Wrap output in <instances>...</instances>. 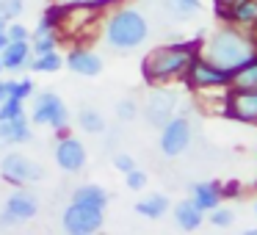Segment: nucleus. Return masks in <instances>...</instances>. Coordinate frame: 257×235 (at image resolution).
I'll return each instance as SVG.
<instances>
[{"instance_id": "nucleus-13", "label": "nucleus", "mask_w": 257, "mask_h": 235, "mask_svg": "<svg viewBox=\"0 0 257 235\" xmlns=\"http://www.w3.org/2000/svg\"><path fill=\"white\" fill-rule=\"evenodd\" d=\"M3 210L12 216L14 224H23V221H31V218H36V213H39V199H36L31 191H25L23 185H17V191H12L6 199V207Z\"/></svg>"}, {"instance_id": "nucleus-39", "label": "nucleus", "mask_w": 257, "mask_h": 235, "mask_svg": "<svg viewBox=\"0 0 257 235\" xmlns=\"http://www.w3.org/2000/svg\"><path fill=\"white\" fill-rule=\"evenodd\" d=\"M0 72H3V67H0Z\"/></svg>"}, {"instance_id": "nucleus-27", "label": "nucleus", "mask_w": 257, "mask_h": 235, "mask_svg": "<svg viewBox=\"0 0 257 235\" xmlns=\"http://www.w3.org/2000/svg\"><path fill=\"white\" fill-rule=\"evenodd\" d=\"M25 12V0H0V17L12 23V20H20V14Z\"/></svg>"}, {"instance_id": "nucleus-9", "label": "nucleus", "mask_w": 257, "mask_h": 235, "mask_svg": "<svg viewBox=\"0 0 257 235\" xmlns=\"http://www.w3.org/2000/svg\"><path fill=\"white\" fill-rule=\"evenodd\" d=\"M53 155H56L58 169H61V172H67V174H78V172H83L86 161H89L86 144L78 139V136L69 133V130L58 136V141H56V152H53Z\"/></svg>"}, {"instance_id": "nucleus-28", "label": "nucleus", "mask_w": 257, "mask_h": 235, "mask_svg": "<svg viewBox=\"0 0 257 235\" xmlns=\"http://www.w3.org/2000/svg\"><path fill=\"white\" fill-rule=\"evenodd\" d=\"M25 113V102L17 100V97H6V100L0 102V119H14Z\"/></svg>"}, {"instance_id": "nucleus-23", "label": "nucleus", "mask_w": 257, "mask_h": 235, "mask_svg": "<svg viewBox=\"0 0 257 235\" xmlns=\"http://www.w3.org/2000/svg\"><path fill=\"white\" fill-rule=\"evenodd\" d=\"M229 86L232 89H257V56L246 67H240L238 72L229 75Z\"/></svg>"}, {"instance_id": "nucleus-11", "label": "nucleus", "mask_w": 257, "mask_h": 235, "mask_svg": "<svg viewBox=\"0 0 257 235\" xmlns=\"http://www.w3.org/2000/svg\"><path fill=\"white\" fill-rule=\"evenodd\" d=\"M174 108H177V94L163 89V86H155L144 102V119L152 128H161L169 116H174Z\"/></svg>"}, {"instance_id": "nucleus-32", "label": "nucleus", "mask_w": 257, "mask_h": 235, "mask_svg": "<svg viewBox=\"0 0 257 235\" xmlns=\"http://www.w3.org/2000/svg\"><path fill=\"white\" fill-rule=\"evenodd\" d=\"M133 166H139L133 155H127V152H116V155H113V169H116V172L124 174V172H130Z\"/></svg>"}, {"instance_id": "nucleus-29", "label": "nucleus", "mask_w": 257, "mask_h": 235, "mask_svg": "<svg viewBox=\"0 0 257 235\" xmlns=\"http://www.w3.org/2000/svg\"><path fill=\"white\" fill-rule=\"evenodd\" d=\"M207 213H210L213 227H232V221H235V213L229 210V207H221V205H216L213 210H207Z\"/></svg>"}, {"instance_id": "nucleus-31", "label": "nucleus", "mask_w": 257, "mask_h": 235, "mask_svg": "<svg viewBox=\"0 0 257 235\" xmlns=\"http://www.w3.org/2000/svg\"><path fill=\"white\" fill-rule=\"evenodd\" d=\"M116 116L122 119V122H130V119H136V116H139V102H133V100L116 102Z\"/></svg>"}, {"instance_id": "nucleus-16", "label": "nucleus", "mask_w": 257, "mask_h": 235, "mask_svg": "<svg viewBox=\"0 0 257 235\" xmlns=\"http://www.w3.org/2000/svg\"><path fill=\"white\" fill-rule=\"evenodd\" d=\"M34 139L28 125V113H20L14 119H0V141L3 144H28Z\"/></svg>"}, {"instance_id": "nucleus-38", "label": "nucleus", "mask_w": 257, "mask_h": 235, "mask_svg": "<svg viewBox=\"0 0 257 235\" xmlns=\"http://www.w3.org/2000/svg\"><path fill=\"white\" fill-rule=\"evenodd\" d=\"M254 216H257V199H254Z\"/></svg>"}, {"instance_id": "nucleus-19", "label": "nucleus", "mask_w": 257, "mask_h": 235, "mask_svg": "<svg viewBox=\"0 0 257 235\" xmlns=\"http://www.w3.org/2000/svg\"><path fill=\"white\" fill-rule=\"evenodd\" d=\"M72 202H83V205H94V207H108L111 196L102 185L97 183H83L72 191Z\"/></svg>"}, {"instance_id": "nucleus-10", "label": "nucleus", "mask_w": 257, "mask_h": 235, "mask_svg": "<svg viewBox=\"0 0 257 235\" xmlns=\"http://www.w3.org/2000/svg\"><path fill=\"white\" fill-rule=\"evenodd\" d=\"M224 113L243 125H257V89H232V86H227Z\"/></svg>"}, {"instance_id": "nucleus-1", "label": "nucleus", "mask_w": 257, "mask_h": 235, "mask_svg": "<svg viewBox=\"0 0 257 235\" xmlns=\"http://www.w3.org/2000/svg\"><path fill=\"white\" fill-rule=\"evenodd\" d=\"M199 56L224 69L227 75H232L257 56V39L251 31L238 28L232 23H221L216 31L202 36Z\"/></svg>"}, {"instance_id": "nucleus-5", "label": "nucleus", "mask_w": 257, "mask_h": 235, "mask_svg": "<svg viewBox=\"0 0 257 235\" xmlns=\"http://www.w3.org/2000/svg\"><path fill=\"white\" fill-rule=\"evenodd\" d=\"M105 224V207L83 205V202H69L61 213V227L69 235H91L100 232Z\"/></svg>"}, {"instance_id": "nucleus-20", "label": "nucleus", "mask_w": 257, "mask_h": 235, "mask_svg": "<svg viewBox=\"0 0 257 235\" xmlns=\"http://www.w3.org/2000/svg\"><path fill=\"white\" fill-rule=\"evenodd\" d=\"M169 207H172V202H169L166 194H150L147 199L136 202V213L144 218H161L169 213Z\"/></svg>"}, {"instance_id": "nucleus-24", "label": "nucleus", "mask_w": 257, "mask_h": 235, "mask_svg": "<svg viewBox=\"0 0 257 235\" xmlns=\"http://www.w3.org/2000/svg\"><path fill=\"white\" fill-rule=\"evenodd\" d=\"M166 9L174 14V17L191 20L194 14L202 12V0H166Z\"/></svg>"}, {"instance_id": "nucleus-34", "label": "nucleus", "mask_w": 257, "mask_h": 235, "mask_svg": "<svg viewBox=\"0 0 257 235\" xmlns=\"http://www.w3.org/2000/svg\"><path fill=\"white\" fill-rule=\"evenodd\" d=\"M6 42H9V36H6V28H0V50L6 47Z\"/></svg>"}, {"instance_id": "nucleus-37", "label": "nucleus", "mask_w": 257, "mask_h": 235, "mask_svg": "<svg viewBox=\"0 0 257 235\" xmlns=\"http://www.w3.org/2000/svg\"><path fill=\"white\" fill-rule=\"evenodd\" d=\"M0 28H6V20H3V17H0Z\"/></svg>"}, {"instance_id": "nucleus-17", "label": "nucleus", "mask_w": 257, "mask_h": 235, "mask_svg": "<svg viewBox=\"0 0 257 235\" xmlns=\"http://www.w3.org/2000/svg\"><path fill=\"white\" fill-rule=\"evenodd\" d=\"M224 23H232L238 28L251 31L257 25V0H235L232 6H229Z\"/></svg>"}, {"instance_id": "nucleus-4", "label": "nucleus", "mask_w": 257, "mask_h": 235, "mask_svg": "<svg viewBox=\"0 0 257 235\" xmlns=\"http://www.w3.org/2000/svg\"><path fill=\"white\" fill-rule=\"evenodd\" d=\"M31 122L42 125V128L56 130L58 136L69 130V108L56 91H34V102H31Z\"/></svg>"}, {"instance_id": "nucleus-21", "label": "nucleus", "mask_w": 257, "mask_h": 235, "mask_svg": "<svg viewBox=\"0 0 257 235\" xmlns=\"http://www.w3.org/2000/svg\"><path fill=\"white\" fill-rule=\"evenodd\" d=\"M61 67H64V56H61L58 50H50V53H42V56H34V58H31V64H28L31 72H45V75L58 72Z\"/></svg>"}, {"instance_id": "nucleus-33", "label": "nucleus", "mask_w": 257, "mask_h": 235, "mask_svg": "<svg viewBox=\"0 0 257 235\" xmlns=\"http://www.w3.org/2000/svg\"><path fill=\"white\" fill-rule=\"evenodd\" d=\"M235 0H213V9H216V17L221 20H227V12H229V6H232Z\"/></svg>"}, {"instance_id": "nucleus-7", "label": "nucleus", "mask_w": 257, "mask_h": 235, "mask_svg": "<svg viewBox=\"0 0 257 235\" xmlns=\"http://www.w3.org/2000/svg\"><path fill=\"white\" fill-rule=\"evenodd\" d=\"M185 86H191L194 91H218L229 86V75L224 69H218L216 64H210L207 58H202L199 53L194 56V61L188 64L183 75Z\"/></svg>"}, {"instance_id": "nucleus-6", "label": "nucleus", "mask_w": 257, "mask_h": 235, "mask_svg": "<svg viewBox=\"0 0 257 235\" xmlns=\"http://www.w3.org/2000/svg\"><path fill=\"white\" fill-rule=\"evenodd\" d=\"M191 141H194V128L185 113H174L161 125V152L166 158H180L188 152Z\"/></svg>"}, {"instance_id": "nucleus-36", "label": "nucleus", "mask_w": 257, "mask_h": 235, "mask_svg": "<svg viewBox=\"0 0 257 235\" xmlns=\"http://www.w3.org/2000/svg\"><path fill=\"white\" fill-rule=\"evenodd\" d=\"M246 235H257V227H251V229H249V232H246Z\"/></svg>"}, {"instance_id": "nucleus-14", "label": "nucleus", "mask_w": 257, "mask_h": 235, "mask_svg": "<svg viewBox=\"0 0 257 235\" xmlns=\"http://www.w3.org/2000/svg\"><path fill=\"white\" fill-rule=\"evenodd\" d=\"M34 50H31V39L28 42H6V47L0 50V67L3 72H23L28 69Z\"/></svg>"}, {"instance_id": "nucleus-15", "label": "nucleus", "mask_w": 257, "mask_h": 235, "mask_svg": "<svg viewBox=\"0 0 257 235\" xmlns=\"http://www.w3.org/2000/svg\"><path fill=\"white\" fill-rule=\"evenodd\" d=\"M221 199H224V191H221V183H218V180H199V183L191 185V202H194L202 213H207L216 205H221Z\"/></svg>"}, {"instance_id": "nucleus-2", "label": "nucleus", "mask_w": 257, "mask_h": 235, "mask_svg": "<svg viewBox=\"0 0 257 235\" xmlns=\"http://www.w3.org/2000/svg\"><path fill=\"white\" fill-rule=\"evenodd\" d=\"M202 31L194 42H169V45H161L155 50H150L141 61V75L150 86H166L172 80H183L188 64L194 61V56L199 53L202 45Z\"/></svg>"}, {"instance_id": "nucleus-3", "label": "nucleus", "mask_w": 257, "mask_h": 235, "mask_svg": "<svg viewBox=\"0 0 257 235\" xmlns=\"http://www.w3.org/2000/svg\"><path fill=\"white\" fill-rule=\"evenodd\" d=\"M150 36V23L147 17L133 6H119L102 17V39L111 50L130 53L139 50Z\"/></svg>"}, {"instance_id": "nucleus-18", "label": "nucleus", "mask_w": 257, "mask_h": 235, "mask_svg": "<svg viewBox=\"0 0 257 235\" xmlns=\"http://www.w3.org/2000/svg\"><path fill=\"white\" fill-rule=\"evenodd\" d=\"M172 213H174V224H177L180 229H188V232L191 229H199L202 218H205V213H202L191 199H180L177 205L172 207Z\"/></svg>"}, {"instance_id": "nucleus-25", "label": "nucleus", "mask_w": 257, "mask_h": 235, "mask_svg": "<svg viewBox=\"0 0 257 235\" xmlns=\"http://www.w3.org/2000/svg\"><path fill=\"white\" fill-rule=\"evenodd\" d=\"M6 89H9V97H17V100H28V97H34L36 86L31 78H20V80H6Z\"/></svg>"}, {"instance_id": "nucleus-12", "label": "nucleus", "mask_w": 257, "mask_h": 235, "mask_svg": "<svg viewBox=\"0 0 257 235\" xmlns=\"http://www.w3.org/2000/svg\"><path fill=\"white\" fill-rule=\"evenodd\" d=\"M64 67H67L69 72L80 75V78H97L105 64H102L100 53H94L91 47L75 45V47H69V53L64 56Z\"/></svg>"}, {"instance_id": "nucleus-22", "label": "nucleus", "mask_w": 257, "mask_h": 235, "mask_svg": "<svg viewBox=\"0 0 257 235\" xmlns=\"http://www.w3.org/2000/svg\"><path fill=\"white\" fill-rule=\"evenodd\" d=\"M78 125H80V130H83V133H89V136H102L108 130L102 113L94 111V108H83V111L78 113Z\"/></svg>"}, {"instance_id": "nucleus-35", "label": "nucleus", "mask_w": 257, "mask_h": 235, "mask_svg": "<svg viewBox=\"0 0 257 235\" xmlns=\"http://www.w3.org/2000/svg\"><path fill=\"white\" fill-rule=\"evenodd\" d=\"M67 3H91V0H67Z\"/></svg>"}, {"instance_id": "nucleus-26", "label": "nucleus", "mask_w": 257, "mask_h": 235, "mask_svg": "<svg viewBox=\"0 0 257 235\" xmlns=\"http://www.w3.org/2000/svg\"><path fill=\"white\" fill-rule=\"evenodd\" d=\"M147 183H150V177H147L144 169L133 166L130 172H124V185H127L130 191H144V188H147Z\"/></svg>"}, {"instance_id": "nucleus-30", "label": "nucleus", "mask_w": 257, "mask_h": 235, "mask_svg": "<svg viewBox=\"0 0 257 235\" xmlns=\"http://www.w3.org/2000/svg\"><path fill=\"white\" fill-rule=\"evenodd\" d=\"M6 36H9V42H28L31 39V31L25 28L23 23L12 20V23H6Z\"/></svg>"}, {"instance_id": "nucleus-8", "label": "nucleus", "mask_w": 257, "mask_h": 235, "mask_svg": "<svg viewBox=\"0 0 257 235\" xmlns=\"http://www.w3.org/2000/svg\"><path fill=\"white\" fill-rule=\"evenodd\" d=\"M0 177L6 180L9 185H28V183H36V180L45 177V169L39 166L36 161H31L28 155L23 152H9L3 161H0Z\"/></svg>"}]
</instances>
